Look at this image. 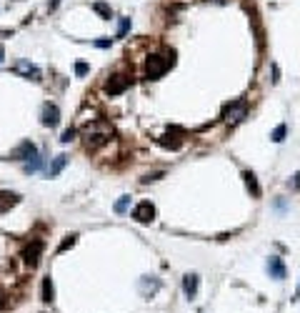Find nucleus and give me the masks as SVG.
I'll use <instances>...</instances> for the list:
<instances>
[{
  "instance_id": "1",
  "label": "nucleus",
  "mask_w": 300,
  "mask_h": 313,
  "mask_svg": "<svg viewBox=\"0 0 300 313\" xmlns=\"http://www.w3.org/2000/svg\"><path fill=\"white\" fill-rule=\"evenodd\" d=\"M110 133H113V128H110L108 123H105V121H95L93 125H88V128L83 130L85 148H88V151H98V148H100L103 143H108Z\"/></svg>"
},
{
  "instance_id": "2",
  "label": "nucleus",
  "mask_w": 300,
  "mask_h": 313,
  "mask_svg": "<svg viewBox=\"0 0 300 313\" xmlns=\"http://www.w3.org/2000/svg\"><path fill=\"white\" fill-rule=\"evenodd\" d=\"M245 115H248V103L245 100H233L223 108V121L228 125H238Z\"/></svg>"
},
{
  "instance_id": "3",
  "label": "nucleus",
  "mask_w": 300,
  "mask_h": 313,
  "mask_svg": "<svg viewBox=\"0 0 300 313\" xmlns=\"http://www.w3.org/2000/svg\"><path fill=\"white\" fill-rule=\"evenodd\" d=\"M173 65V55L170 58H160V55H150L148 58V63H145V73H148V78H153L158 80L165 70H168Z\"/></svg>"
},
{
  "instance_id": "4",
  "label": "nucleus",
  "mask_w": 300,
  "mask_h": 313,
  "mask_svg": "<svg viewBox=\"0 0 300 313\" xmlns=\"http://www.w3.org/2000/svg\"><path fill=\"white\" fill-rule=\"evenodd\" d=\"M133 218L138 223H153L155 220V205L150 201H140L138 205L133 208Z\"/></svg>"
},
{
  "instance_id": "5",
  "label": "nucleus",
  "mask_w": 300,
  "mask_h": 313,
  "mask_svg": "<svg viewBox=\"0 0 300 313\" xmlns=\"http://www.w3.org/2000/svg\"><path fill=\"white\" fill-rule=\"evenodd\" d=\"M40 256H43V241H33L25 250H23V261H25V266H30V268H35L38 263H40Z\"/></svg>"
},
{
  "instance_id": "6",
  "label": "nucleus",
  "mask_w": 300,
  "mask_h": 313,
  "mask_svg": "<svg viewBox=\"0 0 300 313\" xmlns=\"http://www.w3.org/2000/svg\"><path fill=\"white\" fill-rule=\"evenodd\" d=\"M128 85H130V78H125V76H110V80L105 83V93H108V95H120V93L128 91Z\"/></svg>"
},
{
  "instance_id": "7",
  "label": "nucleus",
  "mask_w": 300,
  "mask_h": 313,
  "mask_svg": "<svg viewBox=\"0 0 300 313\" xmlns=\"http://www.w3.org/2000/svg\"><path fill=\"white\" fill-rule=\"evenodd\" d=\"M60 123V110L55 103H45L43 106V125H48V128H55Z\"/></svg>"
},
{
  "instance_id": "8",
  "label": "nucleus",
  "mask_w": 300,
  "mask_h": 313,
  "mask_svg": "<svg viewBox=\"0 0 300 313\" xmlns=\"http://www.w3.org/2000/svg\"><path fill=\"white\" fill-rule=\"evenodd\" d=\"M33 156H38V151H35V145L30 143V141H23V143L10 153L13 160H28V158H33Z\"/></svg>"
},
{
  "instance_id": "9",
  "label": "nucleus",
  "mask_w": 300,
  "mask_h": 313,
  "mask_svg": "<svg viewBox=\"0 0 300 313\" xmlns=\"http://www.w3.org/2000/svg\"><path fill=\"white\" fill-rule=\"evenodd\" d=\"M20 203V196L18 193H10V190H3L0 193V213H8L10 208H15Z\"/></svg>"
},
{
  "instance_id": "10",
  "label": "nucleus",
  "mask_w": 300,
  "mask_h": 313,
  "mask_svg": "<svg viewBox=\"0 0 300 313\" xmlns=\"http://www.w3.org/2000/svg\"><path fill=\"white\" fill-rule=\"evenodd\" d=\"M268 273L273 276L275 281H283V278H285V266H283V261H280L278 256H270V261H268Z\"/></svg>"
},
{
  "instance_id": "11",
  "label": "nucleus",
  "mask_w": 300,
  "mask_h": 313,
  "mask_svg": "<svg viewBox=\"0 0 300 313\" xmlns=\"http://www.w3.org/2000/svg\"><path fill=\"white\" fill-rule=\"evenodd\" d=\"M198 276H195V273H188L185 278H183V291H185V296L188 298H195V296H198Z\"/></svg>"
},
{
  "instance_id": "12",
  "label": "nucleus",
  "mask_w": 300,
  "mask_h": 313,
  "mask_svg": "<svg viewBox=\"0 0 300 313\" xmlns=\"http://www.w3.org/2000/svg\"><path fill=\"white\" fill-rule=\"evenodd\" d=\"M158 143L163 145V148H168V151H178L180 145H183V141H180L175 133H165V136H160L158 138Z\"/></svg>"
},
{
  "instance_id": "13",
  "label": "nucleus",
  "mask_w": 300,
  "mask_h": 313,
  "mask_svg": "<svg viewBox=\"0 0 300 313\" xmlns=\"http://www.w3.org/2000/svg\"><path fill=\"white\" fill-rule=\"evenodd\" d=\"M243 178H245V186H248V190H250V196H253V198H260V186H258V178H255V173L245 171Z\"/></svg>"
},
{
  "instance_id": "14",
  "label": "nucleus",
  "mask_w": 300,
  "mask_h": 313,
  "mask_svg": "<svg viewBox=\"0 0 300 313\" xmlns=\"http://www.w3.org/2000/svg\"><path fill=\"white\" fill-rule=\"evenodd\" d=\"M65 163H68V156H55V158H53V163L48 166V175H50V178H55L60 171L65 168Z\"/></svg>"
},
{
  "instance_id": "15",
  "label": "nucleus",
  "mask_w": 300,
  "mask_h": 313,
  "mask_svg": "<svg viewBox=\"0 0 300 313\" xmlns=\"http://www.w3.org/2000/svg\"><path fill=\"white\" fill-rule=\"evenodd\" d=\"M53 296H55L53 281H50V276H48V278H43V301H45V303H53Z\"/></svg>"
},
{
  "instance_id": "16",
  "label": "nucleus",
  "mask_w": 300,
  "mask_h": 313,
  "mask_svg": "<svg viewBox=\"0 0 300 313\" xmlns=\"http://www.w3.org/2000/svg\"><path fill=\"white\" fill-rule=\"evenodd\" d=\"M15 70H20V73H25L28 78L33 76V80H38V78H40V70H38L35 65H30V63H18V65H15Z\"/></svg>"
},
{
  "instance_id": "17",
  "label": "nucleus",
  "mask_w": 300,
  "mask_h": 313,
  "mask_svg": "<svg viewBox=\"0 0 300 313\" xmlns=\"http://www.w3.org/2000/svg\"><path fill=\"white\" fill-rule=\"evenodd\" d=\"M75 241H78V235H75V233H70V235H65V241H63V243H60V246H58V253H65L68 248H73V246H75Z\"/></svg>"
},
{
  "instance_id": "18",
  "label": "nucleus",
  "mask_w": 300,
  "mask_h": 313,
  "mask_svg": "<svg viewBox=\"0 0 300 313\" xmlns=\"http://www.w3.org/2000/svg\"><path fill=\"white\" fill-rule=\"evenodd\" d=\"M285 133H288V125H285V123H280V125L273 130V136H270V138H273L275 143H283V141H285Z\"/></svg>"
},
{
  "instance_id": "19",
  "label": "nucleus",
  "mask_w": 300,
  "mask_h": 313,
  "mask_svg": "<svg viewBox=\"0 0 300 313\" xmlns=\"http://www.w3.org/2000/svg\"><path fill=\"white\" fill-rule=\"evenodd\" d=\"M93 10H95V13H100V16H103L105 20H110V8L105 5V3H93Z\"/></svg>"
},
{
  "instance_id": "20",
  "label": "nucleus",
  "mask_w": 300,
  "mask_h": 313,
  "mask_svg": "<svg viewBox=\"0 0 300 313\" xmlns=\"http://www.w3.org/2000/svg\"><path fill=\"white\" fill-rule=\"evenodd\" d=\"M128 205H130V196H123L118 203H115V213H125L128 211Z\"/></svg>"
},
{
  "instance_id": "21",
  "label": "nucleus",
  "mask_w": 300,
  "mask_h": 313,
  "mask_svg": "<svg viewBox=\"0 0 300 313\" xmlns=\"http://www.w3.org/2000/svg\"><path fill=\"white\" fill-rule=\"evenodd\" d=\"M128 31H130V18H123L120 20V28H118V38H125Z\"/></svg>"
},
{
  "instance_id": "22",
  "label": "nucleus",
  "mask_w": 300,
  "mask_h": 313,
  "mask_svg": "<svg viewBox=\"0 0 300 313\" xmlns=\"http://www.w3.org/2000/svg\"><path fill=\"white\" fill-rule=\"evenodd\" d=\"M38 168H40V158H38V156H33V160L25 163V173H35Z\"/></svg>"
},
{
  "instance_id": "23",
  "label": "nucleus",
  "mask_w": 300,
  "mask_h": 313,
  "mask_svg": "<svg viewBox=\"0 0 300 313\" xmlns=\"http://www.w3.org/2000/svg\"><path fill=\"white\" fill-rule=\"evenodd\" d=\"M73 138H75V130H73V128H68V130L63 133V138H60V141H63V143H70Z\"/></svg>"
},
{
  "instance_id": "24",
  "label": "nucleus",
  "mask_w": 300,
  "mask_h": 313,
  "mask_svg": "<svg viewBox=\"0 0 300 313\" xmlns=\"http://www.w3.org/2000/svg\"><path fill=\"white\" fill-rule=\"evenodd\" d=\"M75 73H78V76H85V73H88V65H85V63H78V65H75Z\"/></svg>"
},
{
  "instance_id": "25",
  "label": "nucleus",
  "mask_w": 300,
  "mask_h": 313,
  "mask_svg": "<svg viewBox=\"0 0 300 313\" xmlns=\"http://www.w3.org/2000/svg\"><path fill=\"white\" fill-rule=\"evenodd\" d=\"M95 46H98V48H108V46H110V40H98Z\"/></svg>"
},
{
  "instance_id": "26",
  "label": "nucleus",
  "mask_w": 300,
  "mask_h": 313,
  "mask_svg": "<svg viewBox=\"0 0 300 313\" xmlns=\"http://www.w3.org/2000/svg\"><path fill=\"white\" fill-rule=\"evenodd\" d=\"M58 3H60V0H50V10H55V8H58Z\"/></svg>"
},
{
  "instance_id": "27",
  "label": "nucleus",
  "mask_w": 300,
  "mask_h": 313,
  "mask_svg": "<svg viewBox=\"0 0 300 313\" xmlns=\"http://www.w3.org/2000/svg\"><path fill=\"white\" fill-rule=\"evenodd\" d=\"M5 306V296H0V308H3Z\"/></svg>"
},
{
  "instance_id": "28",
  "label": "nucleus",
  "mask_w": 300,
  "mask_h": 313,
  "mask_svg": "<svg viewBox=\"0 0 300 313\" xmlns=\"http://www.w3.org/2000/svg\"><path fill=\"white\" fill-rule=\"evenodd\" d=\"M295 186H298V188H300V173H298V183H295Z\"/></svg>"
},
{
  "instance_id": "29",
  "label": "nucleus",
  "mask_w": 300,
  "mask_h": 313,
  "mask_svg": "<svg viewBox=\"0 0 300 313\" xmlns=\"http://www.w3.org/2000/svg\"><path fill=\"white\" fill-rule=\"evenodd\" d=\"M0 63H3V50H0Z\"/></svg>"
}]
</instances>
